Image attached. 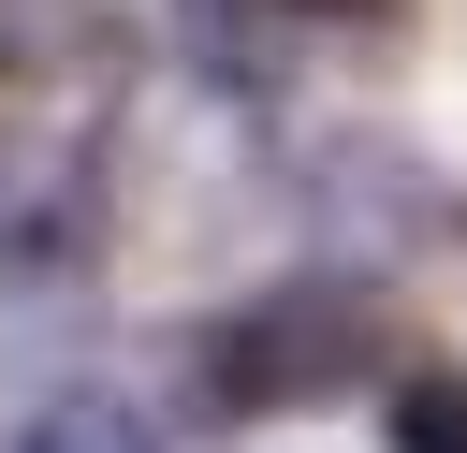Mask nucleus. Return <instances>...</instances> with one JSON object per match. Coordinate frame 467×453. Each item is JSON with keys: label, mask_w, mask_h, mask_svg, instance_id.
Segmentation results:
<instances>
[{"label": "nucleus", "mask_w": 467, "mask_h": 453, "mask_svg": "<svg viewBox=\"0 0 467 453\" xmlns=\"http://www.w3.org/2000/svg\"><path fill=\"white\" fill-rule=\"evenodd\" d=\"M365 365H379V307H365V278H277V292H248L234 321H204V395H219L234 424L321 409V395H350Z\"/></svg>", "instance_id": "obj_1"}, {"label": "nucleus", "mask_w": 467, "mask_h": 453, "mask_svg": "<svg viewBox=\"0 0 467 453\" xmlns=\"http://www.w3.org/2000/svg\"><path fill=\"white\" fill-rule=\"evenodd\" d=\"M306 219H321L336 248H365V263H409L423 234H467V219L438 205V175H423L409 146H379V132H350V146L306 161Z\"/></svg>", "instance_id": "obj_2"}, {"label": "nucleus", "mask_w": 467, "mask_h": 453, "mask_svg": "<svg viewBox=\"0 0 467 453\" xmlns=\"http://www.w3.org/2000/svg\"><path fill=\"white\" fill-rule=\"evenodd\" d=\"M88 234H102L88 161H73V146H15V161H0V278H73Z\"/></svg>", "instance_id": "obj_3"}, {"label": "nucleus", "mask_w": 467, "mask_h": 453, "mask_svg": "<svg viewBox=\"0 0 467 453\" xmlns=\"http://www.w3.org/2000/svg\"><path fill=\"white\" fill-rule=\"evenodd\" d=\"M117 73V0H0V88H88Z\"/></svg>", "instance_id": "obj_4"}, {"label": "nucleus", "mask_w": 467, "mask_h": 453, "mask_svg": "<svg viewBox=\"0 0 467 453\" xmlns=\"http://www.w3.org/2000/svg\"><path fill=\"white\" fill-rule=\"evenodd\" d=\"M292 29H306L292 0H204V15H190V58H204L219 88H277V73H292Z\"/></svg>", "instance_id": "obj_5"}, {"label": "nucleus", "mask_w": 467, "mask_h": 453, "mask_svg": "<svg viewBox=\"0 0 467 453\" xmlns=\"http://www.w3.org/2000/svg\"><path fill=\"white\" fill-rule=\"evenodd\" d=\"M15 453H161V424H146V409H117V395H58V409H29V424H15Z\"/></svg>", "instance_id": "obj_6"}, {"label": "nucleus", "mask_w": 467, "mask_h": 453, "mask_svg": "<svg viewBox=\"0 0 467 453\" xmlns=\"http://www.w3.org/2000/svg\"><path fill=\"white\" fill-rule=\"evenodd\" d=\"M394 453H467V365L394 380Z\"/></svg>", "instance_id": "obj_7"}, {"label": "nucleus", "mask_w": 467, "mask_h": 453, "mask_svg": "<svg viewBox=\"0 0 467 453\" xmlns=\"http://www.w3.org/2000/svg\"><path fill=\"white\" fill-rule=\"evenodd\" d=\"M292 15H306V29H321V15H350V29H394L409 0H292Z\"/></svg>", "instance_id": "obj_8"}]
</instances>
